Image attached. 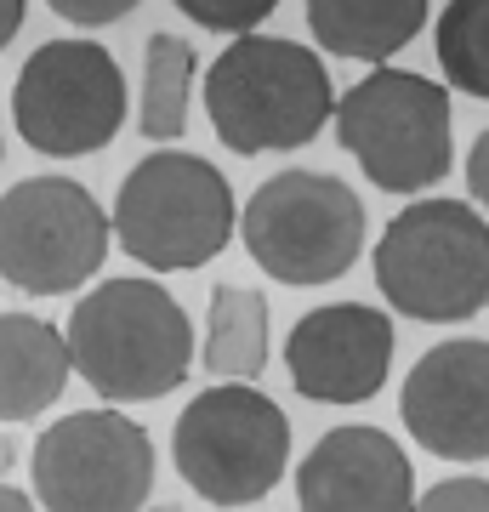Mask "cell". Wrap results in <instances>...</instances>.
Instances as JSON below:
<instances>
[{"instance_id": "cell-15", "label": "cell", "mask_w": 489, "mask_h": 512, "mask_svg": "<svg viewBox=\"0 0 489 512\" xmlns=\"http://www.w3.org/2000/svg\"><path fill=\"white\" fill-rule=\"evenodd\" d=\"M427 23V0H308V29L330 57L381 69Z\"/></svg>"}, {"instance_id": "cell-25", "label": "cell", "mask_w": 489, "mask_h": 512, "mask_svg": "<svg viewBox=\"0 0 489 512\" xmlns=\"http://www.w3.org/2000/svg\"><path fill=\"white\" fill-rule=\"evenodd\" d=\"M12 456H18V450H12V439H6V433H0V473L12 467Z\"/></svg>"}, {"instance_id": "cell-9", "label": "cell", "mask_w": 489, "mask_h": 512, "mask_svg": "<svg viewBox=\"0 0 489 512\" xmlns=\"http://www.w3.org/2000/svg\"><path fill=\"white\" fill-rule=\"evenodd\" d=\"M109 211L74 177H23L0 194V279L23 296H69L109 256Z\"/></svg>"}, {"instance_id": "cell-7", "label": "cell", "mask_w": 489, "mask_h": 512, "mask_svg": "<svg viewBox=\"0 0 489 512\" xmlns=\"http://www.w3.org/2000/svg\"><path fill=\"white\" fill-rule=\"evenodd\" d=\"M245 251L268 279L313 291L359 262L364 251V205L342 177L325 171H279L245 200L239 217Z\"/></svg>"}, {"instance_id": "cell-18", "label": "cell", "mask_w": 489, "mask_h": 512, "mask_svg": "<svg viewBox=\"0 0 489 512\" xmlns=\"http://www.w3.org/2000/svg\"><path fill=\"white\" fill-rule=\"evenodd\" d=\"M438 69L461 97L489 103V0H450L433 29Z\"/></svg>"}, {"instance_id": "cell-16", "label": "cell", "mask_w": 489, "mask_h": 512, "mask_svg": "<svg viewBox=\"0 0 489 512\" xmlns=\"http://www.w3.org/2000/svg\"><path fill=\"white\" fill-rule=\"evenodd\" d=\"M205 376L217 382H256L268 365V296L251 285H217L205 313Z\"/></svg>"}, {"instance_id": "cell-14", "label": "cell", "mask_w": 489, "mask_h": 512, "mask_svg": "<svg viewBox=\"0 0 489 512\" xmlns=\"http://www.w3.org/2000/svg\"><path fill=\"white\" fill-rule=\"evenodd\" d=\"M74 376L69 342L40 313H0V421L46 416Z\"/></svg>"}, {"instance_id": "cell-24", "label": "cell", "mask_w": 489, "mask_h": 512, "mask_svg": "<svg viewBox=\"0 0 489 512\" xmlns=\"http://www.w3.org/2000/svg\"><path fill=\"white\" fill-rule=\"evenodd\" d=\"M0 512H40V507H35V495H23V490H12V484H0Z\"/></svg>"}, {"instance_id": "cell-10", "label": "cell", "mask_w": 489, "mask_h": 512, "mask_svg": "<svg viewBox=\"0 0 489 512\" xmlns=\"http://www.w3.org/2000/svg\"><path fill=\"white\" fill-rule=\"evenodd\" d=\"M29 478L46 512H148L154 439L126 410H69L35 439Z\"/></svg>"}, {"instance_id": "cell-11", "label": "cell", "mask_w": 489, "mask_h": 512, "mask_svg": "<svg viewBox=\"0 0 489 512\" xmlns=\"http://www.w3.org/2000/svg\"><path fill=\"white\" fill-rule=\"evenodd\" d=\"M290 387L313 404H364L393 370V313L370 302H330L302 313L285 336Z\"/></svg>"}, {"instance_id": "cell-12", "label": "cell", "mask_w": 489, "mask_h": 512, "mask_svg": "<svg viewBox=\"0 0 489 512\" xmlns=\"http://www.w3.org/2000/svg\"><path fill=\"white\" fill-rule=\"evenodd\" d=\"M399 416L438 461H489V342L450 336L404 376Z\"/></svg>"}, {"instance_id": "cell-23", "label": "cell", "mask_w": 489, "mask_h": 512, "mask_svg": "<svg viewBox=\"0 0 489 512\" xmlns=\"http://www.w3.org/2000/svg\"><path fill=\"white\" fill-rule=\"evenodd\" d=\"M23 18H29V0H0V52H6L12 40H18Z\"/></svg>"}, {"instance_id": "cell-26", "label": "cell", "mask_w": 489, "mask_h": 512, "mask_svg": "<svg viewBox=\"0 0 489 512\" xmlns=\"http://www.w3.org/2000/svg\"><path fill=\"white\" fill-rule=\"evenodd\" d=\"M148 512H182V507H177V501H154Z\"/></svg>"}, {"instance_id": "cell-6", "label": "cell", "mask_w": 489, "mask_h": 512, "mask_svg": "<svg viewBox=\"0 0 489 512\" xmlns=\"http://www.w3.org/2000/svg\"><path fill=\"white\" fill-rule=\"evenodd\" d=\"M171 456L182 484L211 507H251L290 467V416L256 382H217L182 404Z\"/></svg>"}, {"instance_id": "cell-5", "label": "cell", "mask_w": 489, "mask_h": 512, "mask_svg": "<svg viewBox=\"0 0 489 512\" xmlns=\"http://www.w3.org/2000/svg\"><path fill=\"white\" fill-rule=\"evenodd\" d=\"M336 143L381 194H427L455 160L450 92L416 69L381 63L336 97Z\"/></svg>"}, {"instance_id": "cell-22", "label": "cell", "mask_w": 489, "mask_h": 512, "mask_svg": "<svg viewBox=\"0 0 489 512\" xmlns=\"http://www.w3.org/2000/svg\"><path fill=\"white\" fill-rule=\"evenodd\" d=\"M467 194H472L478 211H489V131L472 143V154H467Z\"/></svg>"}, {"instance_id": "cell-2", "label": "cell", "mask_w": 489, "mask_h": 512, "mask_svg": "<svg viewBox=\"0 0 489 512\" xmlns=\"http://www.w3.org/2000/svg\"><path fill=\"white\" fill-rule=\"evenodd\" d=\"M336 114L325 57L302 40L239 35L205 69V120L234 154L308 148Z\"/></svg>"}, {"instance_id": "cell-1", "label": "cell", "mask_w": 489, "mask_h": 512, "mask_svg": "<svg viewBox=\"0 0 489 512\" xmlns=\"http://www.w3.org/2000/svg\"><path fill=\"white\" fill-rule=\"evenodd\" d=\"M74 376L109 404L165 399L194 370V325L160 279L126 274L91 285L69 313Z\"/></svg>"}, {"instance_id": "cell-17", "label": "cell", "mask_w": 489, "mask_h": 512, "mask_svg": "<svg viewBox=\"0 0 489 512\" xmlns=\"http://www.w3.org/2000/svg\"><path fill=\"white\" fill-rule=\"evenodd\" d=\"M194 46L177 35H148L143 40V97H137V131L148 143H177L188 131L194 109Z\"/></svg>"}, {"instance_id": "cell-21", "label": "cell", "mask_w": 489, "mask_h": 512, "mask_svg": "<svg viewBox=\"0 0 489 512\" xmlns=\"http://www.w3.org/2000/svg\"><path fill=\"white\" fill-rule=\"evenodd\" d=\"M63 23H74V29H103V23H120L131 18L143 0H46Z\"/></svg>"}, {"instance_id": "cell-19", "label": "cell", "mask_w": 489, "mask_h": 512, "mask_svg": "<svg viewBox=\"0 0 489 512\" xmlns=\"http://www.w3.org/2000/svg\"><path fill=\"white\" fill-rule=\"evenodd\" d=\"M279 0H177L182 18H194L211 35H251L262 18H273Z\"/></svg>"}, {"instance_id": "cell-8", "label": "cell", "mask_w": 489, "mask_h": 512, "mask_svg": "<svg viewBox=\"0 0 489 512\" xmlns=\"http://www.w3.org/2000/svg\"><path fill=\"white\" fill-rule=\"evenodd\" d=\"M131 86L109 46L97 40H46L23 57L12 86V120L35 154L80 160L109 148L126 126Z\"/></svg>"}, {"instance_id": "cell-3", "label": "cell", "mask_w": 489, "mask_h": 512, "mask_svg": "<svg viewBox=\"0 0 489 512\" xmlns=\"http://www.w3.org/2000/svg\"><path fill=\"white\" fill-rule=\"evenodd\" d=\"M381 302L416 325H461L489 308V222L472 200H410L376 245Z\"/></svg>"}, {"instance_id": "cell-20", "label": "cell", "mask_w": 489, "mask_h": 512, "mask_svg": "<svg viewBox=\"0 0 489 512\" xmlns=\"http://www.w3.org/2000/svg\"><path fill=\"white\" fill-rule=\"evenodd\" d=\"M410 512H489V478H438V484H427V495H416Z\"/></svg>"}, {"instance_id": "cell-4", "label": "cell", "mask_w": 489, "mask_h": 512, "mask_svg": "<svg viewBox=\"0 0 489 512\" xmlns=\"http://www.w3.org/2000/svg\"><path fill=\"white\" fill-rule=\"evenodd\" d=\"M114 245L154 274H188L228 251L239 228L234 188L211 160L182 154V148H154L148 160L126 171L114 194Z\"/></svg>"}, {"instance_id": "cell-13", "label": "cell", "mask_w": 489, "mask_h": 512, "mask_svg": "<svg viewBox=\"0 0 489 512\" xmlns=\"http://www.w3.org/2000/svg\"><path fill=\"white\" fill-rule=\"evenodd\" d=\"M416 495V467L399 439L364 421L319 433V444L296 461L302 512H410Z\"/></svg>"}]
</instances>
